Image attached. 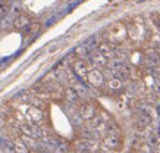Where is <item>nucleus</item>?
<instances>
[{
	"instance_id": "obj_1",
	"label": "nucleus",
	"mask_w": 160,
	"mask_h": 153,
	"mask_svg": "<svg viewBox=\"0 0 160 153\" xmlns=\"http://www.w3.org/2000/svg\"><path fill=\"white\" fill-rule=\"evenodd\" d=\"M126 38H128V30L122 22H115L104 31V41L113 47L122 44Z\"/></svg>"
},
{
	"instance_id": "obj_2",
	"label": "nucleus",
	"mask_w": 160,
	"mask_h": 153,
	"mask_svg": "<svg viewBox=\"0 0 160 153\" xmlns=\"http://www.w3.org/2000/svg\"><path fill=\"white\" fill-rule=\"evenodd\" d=\"M21 131H22V134L24 135H27V137H31V138H43L44 137V131L41 127H38V125H35V124H21Z\"/></svg>"
},
{
	"instance_id": "obj_3",
	"label": "nucleus",
	"mask_w": 160,
	"mask_h": 153,
	"mask_svg": "<svg viewBox=\"0 0 160 153\" xmlns=\"http://www.w3.org/2000/svg\"><path fill=\"white\" fill-rule=\"evenodd\" d=\"M85 79L88 81V84L92 85V87H96V89H100V87L104 84V81H106V78H104V72H102V71L97 69V68L90 69Z\"/></svg>"
},
{
	"instance_id": "obj_4",
	"label": "nucleus",
	"mask_w": 160,
	"mask_h": 153,
	"mask_svg": "<svg viewBox=\"0 0 160 153\" xmlns=\"http://www.w3.org/2000/svg\"><path fill=\"white\" fill-rule=\"evenodd\" d=\"M78 115L81 116V119L90 121V119H92L96 115H97V109H96V106H94L92 103L85 102V103H82L81 106H79V109H78Z\"/></svg>"
},
{
	"instance_id": "obj_5",
	"label": "nucleus",
	"mask_w": 160,
	"mask_h": 153,
	"mask_svg": "<svg viewBox=\"0 0 160 153\" xmlns=\"http://www.w3.org/2000/svg\"><path fill=\"white\" fill-rule=\"evenodd\" d=\"M72 69H73V74L77 75L79 79L87 78V74H88V71H90V69H88V64L82 59L75 60L72 65Z\"/></svg>"
},
{
	"instance_id": "obj_6",
	"label": "nucleus",
	"mask_w": 160,
	"mask_h": 153,
	"mask_svg": "<svg viewBox=\"0 0 160 153\" xmlns=\"http://www.w3.org/2000/svg\"><path fill=\"white\" fill-rule=\"evenodd\" d=\"M144 64L148 68H159L160 66V54L157 52H147L146 53V59H144Z\"/></svg>"
},
{
	"instance_id": "obj_7",
	"label": "nucleus",
	"mask_w": 160,
	"mask_h": 153,
	"mask_svg": "<svg viewBox=\"0 0 160 153\" xmlns=\"http://www.w3.org/2000/svg\"><path fill=\"white\" fill-rule=\"evenodd\" d=\"M32 21H31V16L27 15V13H19V15L16 16L13 19V28L16 30H24L25 27L28 24H31Z\"/></svg>"
},
{
	"instance_id": "obj_8",
	"label": "nucleus",
	"mask_w": 160,
	"mask_h": 153,
	"mask_svg": "<svg viewBox=\"0 0 160 153\" xmlns=\"http://www.w3.org/2000/svg\"><path fill=\"white\" fill-rule=\"evenodd\" d=\"M27 116H28V119L32 124H37V122H40V121H43L44 114H43V110H41V109H37V108L29 106L28 110H27Z\"/></svg>"
},
{
	"instance_id": "obj_9",
	"label": "nucleus",
	"mask_w": 160,
	"mask_h": 153,
	"mask_svg": "<svg viewBox=\"0 0 160 153\" xmlns=\"http://www.w3.org/2000/svg\"><path fill=\"white\" fill-rule=\"evenodd\" d=\"M88 60H90L94 66H107V62H109V60H107L103 54L98 53V52H91V54L88 56Z\"/></svg>"
},
{
	"instance_id": "obj_10",
	"label": "nucleus",
	"mask_w": 160,
	"mask_h": 153,
	"mask_svg": "<svg viewBox=\"0 0 160 153\" xmlns=\"http://www.w3.org/2000/svg\"><path fill=\"white\" fill-rule=\"evenodd\" d=\"M63 97L69 103H77L78 100H79V94H78V91L73 87H66L65 91H63Z\"/></svg>"
},
{
	"instance_id": "obj_11",
	"label": "nucleus",
	"mask_w": 160,
	"mask_h": 153,
	"mask_svg": "<svg viewBox=\"0 0 160 153\" xmlns=\"http://www.w3.org/2000/svg\"><path fill=\"white\" fill-rule=\"evenodd\" d=\"M107 89L110 91H121L123 89V81L119 77H113L107 81Z\"/></svg>"
},
{
	"instance_id": "obj_12",
	"label": "nucleus",
	"mask_w": 160,
	"mask_h": 153,
	"mask_svg": "<svg viewBox=\"0 0 160 153\" xmlns=\"http://www.w3.org/2000/svg\"><path fill=\"white\" fill-rule=\"evenodd\" d=\"M103 146L107 149H118L119 147V137L118 135H106L103 138Z\"/></svg>"
},
{
	"instance_id": "obj_13",
	"label": "nucleus",
	"mask_w": 160,
	"mask_h": 153,
	"mask_svg": "<svg viewBox=\"0 0 160 153\" xmlns=\"http://www.w3.org/2000/svg\"><path fill=\"white\" fill-rule=\"evenodd\" d=\"M104 124H106L104 122V118H103L102 115L97 114L92 119H90V125H88V127L92 128L94 131H97V130H100V128H104Z\"/></svg>"
},
{
	"instance_id": "obj_14",
	"label": "nucleus",
	"mask_w": 160,
	"mask_h": 153,
	"mask_svg": "<svg viewBox=\"0 0 160 153\" xmlns=\"http://www.w3.org/2000/svg\"><path fill=\"white\" fill-rule=\"evenodd\" d=\"M104 130H106L107 135H119V131H121L115 121H107L104 124Z\"/></svg>"
},
{
	"instance_id": "obj_15",
	"label": "nucleus",
	"mask_w": 160,
	"mask_h": 153,
	"mask_svg": "<svg viewBox=\"0 0 160 153\" xmlns=\"http://www.w3.org/2000/svg\"><path fill=\"white\" fill-rule=\"evenodd\" d=\"M79 135L82 137V140H94V138L97 137V131H94V130L90 128V127H84V128L81 130Z\"/></svg>"
},
{
	"instance_id": "obj_16",
	"label": "nucleus",
	"mask_w": 160,
	"mask_h": 153,
	"mask_svg": "<svg viewBox=\"0 0 160 153\" xmlns=\"http://www.w3.org/2000/svg\"><path fill=\"white\" fill-rule=\"evenodd\" d=\"M75 54L78 56V59L85 60V58H88V56L91 54V50L88 49L85 44H82V46H79V47H77V49H75Z\"/></svg>"
},
{
	"instance_id": "obj_17",
	"label": "nucleus",
	"mask_w": 160,
	"mask_h": 153,
	"mask_svg": "<svg viewBox=\"0 0 160 153\" xmlns=\"http://www.w3.org/2000/svg\"><path fill=\"white\" fill-rule=\"evenodd\" d=\"M13 150H15V153H29V149L25 146V143L22 140H16L15 141Z\"/></svg>"
},
{
	"instance_id": "obj_18",
	"label": "nucleus",
	"mask_w": 160,
	"mask_h": 153,
	"mask_svg": "<svg viewBox=\"0 0 160 153\" xmlns=\"http://www.w3.org/2000/svg\"><path fill=\"white\" fill-rule=\"evenodd\" d=\"M22 141H24L25 146H27L28 149H38V143L35 141V138H31V137L24 135V137H22Z\"/></svg>"
},
{
	"instance_id": "obj_19",
	"label": "nucleus",
	"mask_w": 160,
	"mask_h": 153,
	"mask_svg": "<svg viewBox=\"0 0 160 153\" xmlns=\"http://www.w3.org/2000/svg\"><path fill=\"white\" fill-rule=\"evenodd\" d=\"M38 30H40V24H38V22H31V24L27 25L22 31H24L25 34H32V33H35V31H38Z\"/></svg>"
},
{
	"instance_id": "obj_20",
	"label": "nucleus",
	"mask_w": 160,
	"mask_h": 153,
	"mask_svg": "<svg viewBox=\"0 0 160 153\" xmlns=\"http://www.w3.org/2000/svg\"><path fill=\"white\" fill-rule=\"evenodd\" d=\"M85 46H87L88 49H90V50L92 52V49H96V47L98 46V41L96 40V37H90V38H88L87 41H85Z\"/></svg>"
},
{
	"instance_id": "obj_21",
	"label": "nucleus",
	"mask_w": 160,
	"mask_h": 153,
	"mask_svg": "<svg viewBox=\"0 0 160 153\" xmlns=\"http://www.w3.org/2000/svg\"><path fill=\"white\" fill-rule=\"evenodd\" d=\"M29 102H31V106H32V108L41 109V110L44 109V102H41L40 99H32V100H29Z\"/></svg>"
},
{
	"instance_id": "obj_22",
	"label": "nucleus",
	"mask_w": 160,
	"mask_h": 153,
	"mask_svg": "<svg viewBox=\"0 0 160 153\" xmlns=\"http://www.w3.org/2000/svg\"><path fill=\"white\" fill-rule=\"evenodd\" d=\"M159 135H153V134H151V135H148V144H150V146H157V144H159Z\"/></svg>"
},
{
	"instance_id": "obj_23",
	"label": "nucleus",
	"mask_w": 160,
	"mask_h": 153,
	"mask_svg": "<svg viewBox=\"0 0 160 153\" xmlns=\"http://www.w3.org/2000/svg\"><path fill=\"white\" fill-rule=\"evenodd\" d=\"M154 22H156V27L160 30V16H154Z\"/></svg>"
},
{
	"instance_id": "obj_24",
	"label": "nucleus",
	"mask_w": 160,
	"mask_h": 153,
	"mask_svg": "<svg viewBox=\"0 0 160 153\" xmlns=\"http://www.w3.org/2000/svg\"><path fill=\"white\" fill-rule=\"evenodd\" d=\"M156 110H157V112H159V114H160V102H159V103H157V105H156Z\"/></svg>"
},
{
	"instance_id": "obj_25",
	"label": "nucleus",
	"mask_w": 160,
	"mask_h": 153,
	"mask_svg": "<svg viewBox=\"0 0 160 153\" xmlns=\"http://www.w3.org/2000/svg\"><path fill=\"white\" fill-rule=\"evenodd\" d=\"M156 153H159V152H156Z\"/></svg>"
}]
</instances>
